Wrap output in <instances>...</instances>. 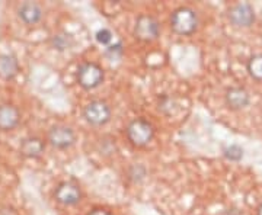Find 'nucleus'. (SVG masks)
Here are the masks:
<instances>
[{
  "label": "nucleus",
  "mask_w": 262,
  "mask_h": 215,
  "mask_svg": "<svg viewBox=\"0 0 262 215\" xmlns=\"http://www.w3.org/2000/svg\"><path fill=\"white\" fill-rule=\"evenodd\" d=\"M44 142L37 137H29L25 138L20 144V153L27 157H39L44 153Z\"/></svg>",
  "instance_id": "nucleus-13"
},
{
  "label": "nucleus",
  "mask_w": 262,
  "mask_h": 215,
  "mask_svg": "<svg viewBox=\"0 0 262 215\" xmlns=\"http://www.w3.org/2000/svg\"><path fill=\"white\" fill-rule=\"evenodd\" d=\"M111 39H113V34H111V31L110 29H99L98 32H96V41L98 42H101L103 45H106V44H110L111 42Z\"/></svg>",
  "instance_id": "nucleus-17"
},
{
  "label": "nucleus",
  "mask_w": 262,
  "mask_h": 215,
  "mask_svg": "<svg viewBox=\"0 0 262 215\" xmlns=\"http://www.w3.org/2000/svg\"><path fill=\"white\" fill-rule=\"evenodd\" d=\"M51 45L58 51H64L72 45V38L69 37L67 34H56L54 37L51 38Z\"/></svg>",
  "instance_id": "nucleus-15"
},
{
  "label": "nucleus",
  "mask_w": 262,
  "mask_h": 215,
  "mask_svg": "<svg viewBox=\"0 0 262 215\" xmlns=\"http://www.w3.org/2000/svg\"><path fill=\"white\" fill-rule=\"evenodd\" d=\"M18 15L19 18L22 19L25 23L34 25V23H38L42 19L44 12L41 9V6L38 3H35V2H24L19 6Z\"/></svg>",
  "instance_id": "nucleus-10"
},
{
  "label": "nucleus",
  "mask_w": 262,
  "mask_h": 215,
  "mask_svg": "<svg viewBox=\"0 0 262 215\" xmlns=\"http://www.w3.org/2000/svg\"><path fill=\"white\" fill-rule=\"evenodd\" d=\"M258 215H262V204H261V206L258 208Z\"/></svg>",
  "instance_id": "nucleus-21"
},
{
  "label": "nucleus",
  "mask_w": 262,
  "mask_h": 215,
  "mask_svg": "<svg viewBox=\"0 0 262 215\" xmlns=\"http://www.w3.org/2000/svg\"><path fill=\"white\" fill-rule=\"evenodd\" d=\"M223 153H225L226 159L232 160V161H239L244 157V150H242V147H239L237 144H232V146L226 147Z\"/></svg>",
  "instance_id": "nucleus-16"
},
{
  "label": "nucleus",
  "mask_w": 262,
  "mask_h": 215,
  "mask_svg": "<svg viewBox=\"0 0 262 215\" xmlns=\"http://www.w3.org/2000/svg\"><path fill=\"white\" fill-rule=\"evenodd\" d=\"M103 80V70L95 63H83L77 68V82L83 89H95Z\"/></svg>",
  "instance_id": "nucleus-3"
},
{
  "label": "nucleus",
  "mask_w": 262,
  "mask_h": 215,
  "mask_svg": "<svg viewBox=\"0 0 262 215\" xmlns=\"http://www.w3.org/2000/svg\"><path fill=\"white\" fill-rule=\"evenodd\" d=\"M19 64L18 60L9 54H2L0 56V77L5 80H10L18 75Z\"/></svg>",
  "instance_id": "nucleus-12"
},
{
  "label": "nucleus",
  "mask_w": 262,
  "mask_h": 215,
  "mask_svg": "<svg viewBox=\"0 0 262 215\" xmlns=\"http://www.w3.org/2000/svg\"><path fill=\"white\" fill-rule=\"evenodd\" d=\"M76 137L73 130L64 125H56L48 132V141L56 149H69L70 146H73Z\"/></svg>",
  "instance_id": "nucleus-7"
},
{
  "label": "nucleus",
  "mask_w": 262,
  "mask_h": 215,
  "mask_svg": "<svg viewBox=\"0 0 262 215\" xmlns=\"http://www.w3.org/2000/svg\"><path fill=\"white\" fill-rule=\"evenodd\" d=\"M88 215H111L108 211H105V209H94L92 212H89Z\"/></svg>",
  "instance_id": "nucleus-19"
},
{
  "label": "nucleus",
  "mask_w": 262,
  "mask_h": 215,
  "mask_svg": "<svg viewBox=\"0 0 262 215\" xmlns=\"http://www.w3.org/2000/svg\"><path fill=\"white\" fill-rule=\"evenodd\" d=\"M225 215H241V212L237 209H227L225 212Z\"/></svg>",
  "instance_id": "nucleus-20"
},
{
  "label": "nucleus",
  "mask_w": 262,
  "mask_h": 215,
  "mask_svg": "<svg viewBox=\"0 0 262 215\" xmlns=\"http://www.w3.org/2000/svg\"><path fill=\"white\" fill-rule=\"evenodd\" d=\"M170 27L179 35H191L198 27V16L189 8H179L172 13Z\"/></svg>",
  "instance_id": "nucleus-1"
},
{
  "label": "nucleus",
  "mask_w": 262,
  "mask_h": 215,
  "mask_svg": "<svg viewBox=\"0 0 262 215\" xmlns=\"http://www.w3.org/2000/svg\"><path fill=\"white\" fill-rule=\"evenodd\" d=\"M153 135H155L153 125L143 118H137V120L131 121L127 127V137L131 144L136 147L147 146L153 138Z\"/></svg>",
  "instance_id": "nucleus-2"
},
{
  "label": "nucleus",
  "mask_w": 262,
  "mask_h": 215,
  "mask_svg": "<svg viewBox=\"0 0 262 215\" xmlns=\"http://www.w3.org/2000/svg\"><path fill=\"white\" fill-rule=\"evenodd\" d=\"M249 101H251L249 93L245 90L244 87H230L226 92V105L233 111H237V109H242L245 106H248Z\"/></svg>",
  "instance_id": "nucleus-11"
},
{
  "label": "nucleus",
  "mask_w": 262,
  "mask_h": 215,
  "mask_svg": "<svg viewBox=\"0 0 262 215\" xmlns=\"http://www.w3.org/2000/svg\"><path fill=\"white\" fill-rule=\"evenodd\" d=\"M106 54L113 56V58H117V56H121L122 54V45L121 44H115L113 47H110L106 50Z\"/></svg>",
  "instance_id": "nucleus-18"
},
{
  "label": "nucleus",
  "mask_w": 262,
  "mask_h": 215,
  "mask_svg": "<svg viewBox=\"0 0 262 215\" xmlns=\"http://www.w3.org/2000/svg\"><path fill=\"white\" fill-rule=\"evenodd\" d=\"M248 71L252 79L262 82V54L251 57V60L248 61Z\"/></svg>",
  "instance_id": "nucleus-14"
},
{
  "label": "nucleus",
  "mask_w": 262,
  "mask_h": 215,
  "mask_svg": "<svg viewBox=\"0 0 262 215\" xmlns=\"http://www.w3.org/2000/svg\"><path fill=\"white\" fill-rule=\"evenodd\" d=\"M84 120L92 125H103L111 118V108L102 101H92L86 105L83 111Z\"/></svg>",
  "instance_id": "nucleus-5"
},
{
  "label": "nucleus",
  "mask_w": 262,
  "mask_h": 215,
  "mask_svg": "<svg viewBox=\"0 0 262 215\" xmlns=\"http://www.w3.org/2000/svg\"><path fill=\"white\" fill-rule=\"evenodd\" d=\"M54 197L63 205H75V204H77L80 201L82 192H80V187L75 185V183L63 182V183H60L57 186Z\"/></svg>",
  "instance_id": "nucleus-8"
},
{
  "label": "nucleus",
  "mask_w": 262,
  "mask_h": 215,
  "mask_svg": "<svg viewBox=\"0 0 262 215\" xmlns=\"http://www.w3.org/2000/svg\"><path fill=\"white\" fill-rule=\"evenodd\" d=\"M229 19L234 27H241V28L251 27L255 22V10H253L252 5H249L246 2L236 3L229 10Z\"/></svg>",
  "instance_id": "nucleus-6"
},
{
  "label": "nucleus",
  "mask_w": 262,
  "mask_h": 215,
  "mask_svg": "<svg viewBox=\"0 0 262 215\" xmlns=\"http://www.w3.org/2000/svg\"><path fill=\"white\" fill-rule=\"evenodd\" d=\"M20 113L13 105H0V130L10 131L19 124Z\"/></svg>",
  "instance_id": "nucleus-9"
},
{
  "label": "nucleus",
  "mask_w": 262,
  "mask_h": 215,
  "mask_svg": "<svg viewBox=\"0 0 262 215\" xmlns=\"http://www.w3.org/2000/svg\"><path fill=\"white\" fill-rule=\"evenodd\" d=\"M160 25L159 22L150 15H141L137 18L136 27H134V37L139 41L149 42L159 37Z\"/></svg>",
  "instance_id": "nucleus-4"
}]
</instances>
